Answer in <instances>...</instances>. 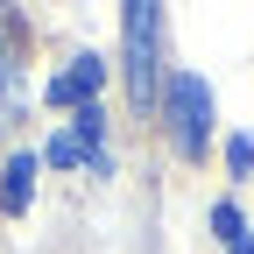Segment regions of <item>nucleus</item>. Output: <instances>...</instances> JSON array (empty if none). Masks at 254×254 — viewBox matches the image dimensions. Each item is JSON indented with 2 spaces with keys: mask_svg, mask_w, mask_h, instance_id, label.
<instances>
[{
  "mask_svg": "<svg viewBox=\"0 0 254 254\" xmlns=\"http://www.w3.org/2000/svg\"><path fill=\"white\" fill-rule=\"evenodd\" d=\"M28 190H36V155H14L0 170V212H28Z\"/></svg>",
  "mask_w": 254,
  "mask_h": 254,
  "instance_id": "39448f33",
  "label": "nucleus"
},
{
  "mask_svg": "<svg viewBox=\"0 0 254 254\" xmlns=\"http://www.w3.org/2000/svg\"><path fill=\"white\" fill-rule=\"evenodd\" d=\"M205 134H212V92H205L198 71H177L170 78V141H177V155H198Z\"/></svg>",
  "mask_w": 254,
  "mask_h": 254,
  "instance_id": "f257e3e1",
  "label": "nucleus"
},
{
  "mask_svg": "<svg viewBox=\"0 0 254 254\" xmlns=\"http://www.w3.org/2000/svg\"><path fill=\"white\" fill-rule=\"evenodd\" d=\"M99 127H106V120H99V106H85V113H78V120H71V127H64V134L43 148V155H50L57 170H78V163L106 170V155H99Z\"/></svg>",
  "mask_w": 254,
  "mask_h": 254,
  "instance_id": "7ed1b4c3",
  "label": "nucleus"
},
{
  "mask_svg": "<svg viewBox=\"0 0 254 254\" xmlns=\"http://www.w3.org/2000/svg\"><path fill=\"white\" fill-rule=\"evenodd\" d=\"M233 254H254V233H240V240H233Z\"/></svg>",
  "mask_w": 254,
  "mask_h": 254,
  "instance_id": "6e6552de",
  "label": "nucleus"
},
{
  "mask_svg": "<svg viewBox=\"0 0 254 254\" xmlns=\"http://www.w3.org/2000/svg\"><path fill=\"white\" fill-rule=\"evenodd\" d=\"M212 226H219V240L233 247V240L247 233V219H240V205H219V212H212Z\"/></svg>",
  "mask_w": 254,
  "mask_h": 254,
  "instance_id": "423d86ee",
  "label": "nucleus"
},
{
  "mask_svg": "<svg viewBox=\"0 0 254 254\" xmlns=\"http://www.w3.org/2000/svg\"><path fill=\"white\" fill-rule=\"evenodd\" d=\"M226 163H233V177H247V170H254V141H247V134H233V148H226Z\"/></svg>",
  "mask_w": 254,
  "mask_h": 254,
  "instance_id": "0eeeda50",
  "label": "nucleus"
},
{
  "mask_svg": "<svg viewBox=\"0 0 254 254\" xmlns=\"http://www.w3.org/2000/svg\"><path fill=\"white\" fill-rule=\"evenodd\" d=\"M99 85H106V64H99V57H71V64H64V71L50 78V99H57V106H78V113H85Z\"/></svg>",
  "mask_w": 254,
  "mask_h": 254,
  "instance_id": "20e7f679",
  "label": "nucleus"
},
{
  "mask_svg": "<svg viewBox=\"0 0 254 254\" xmlns=\"http://www.w3.org/2000/svg\"><path fill=\"white\" fill-rule=\"evenodd\" d=\"M155 43H163V14L134 0L127 7V92H134V106L155 99Z\"/></svg>",
  "mask_w": 254,
  "mask_h": 254,
  "instance_id": "f03ea898",
  "label": "nucleus"
}]
</instances>
